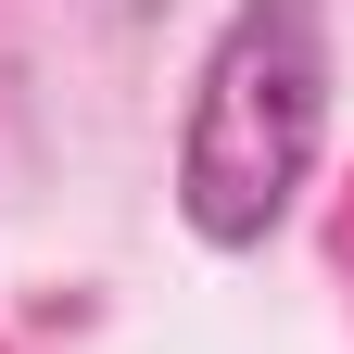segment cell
<instances>
[{
    "mask_svg": "<svg viewBox=\"0 0 354 354\" xmlns=\"http://www.w3.org/2000/svg\"><path fill=\"white\" fill-rule=\"evenodd\" d=\"M317 127H329V38H317V0H241L215 64L190 88V140H177V203L215 253L266 241L317 165Z\"/></svg>",
    "mask_w": 354,
    "mask_h": 354,
    "instance_id": "1",
    "label": "cell"
}]
</instances>
